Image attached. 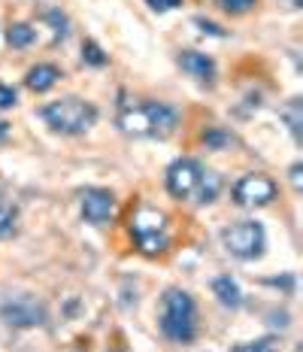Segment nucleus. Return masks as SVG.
Returning a JSON list of instances; mask_svg holds the SVG:
<instances>
[{
	"mask_svg": "<svg viewBox=\"0 0 303 352\" xmlns=\"http://www.w3.org/2000/svg\"><path fill=\"white\" fill-rule=\"evenodd\" d=\"M16 104H19V91L12 85L0 82V109H12Z\"/></svg>",
	"mask_w": 303,
	"mask_h": 352,
	"instance_id": "obj_21",
	"label": "nucleus"
},
{
	"mask_svg": "<svg viewBox=\"0 0 303 352\" xmlns=\"http://www.w3.org/2000/svg\"><path fill=\"white\" fill-rule=\"evenodd\" d=\"M34 40H36V31L27 21H16V25L6 28V46L10 49H27Z\"/></svg>",
	"mask_w": 303,
	"mask_h": 352,
	"instance_id": "obj_14",
	"label": "nucleus"
},
{
	"mask_svg": "<svg viewBox=\"0 0 303 352\" xmlns=\"http://www.w3.org/2000/svg\"><path fill=\"white\" fill-rule=\"evenodd\" d=\"M279 186L264 173H246L243 179H236L234 186V204L243 210H258L267 207V204L276 201Z\"/></svg>",
	"mask_w": 303,
	"mask_h": 352,
	"instance_id": "obj_8",
	"label": "nucleus"
},
{
	"mask_svg": "<svg viewBox=\"0 0 303 352\" xmlns=\"http://www.w3.org/2000/svg\"><path fill=\"white\" fill-rule=\"evenodd\" d=\"M79 212L88 225L94 228H103V225L113 219L115 212V195L109 188H100V186H91L79 195Z\"/></svg>",
	"mask_w": 303,
	"mask_h": 352,
	"instance_id": "obj_9",
	"label": "nucleus"
},
{
	"mask_svg": "<svg viewBox=\"0 0 303 352\" xmlns=\"http://www.w3.org/2000/svg\"><path fill=\"white\" fill-rule=\"evenodd\" d=\"M194 25L201 28L203 34H210V36H227V31L221 25H216V21H210V19H194Z\"/></svg>",
	"mask_w": 303,
	"mask_h": 352,
	"instance_id": "obj_22",
	"label": "nucleus"
},
{
	"mask_svg": "<svg viewBox=\"0 0 303 352\" xmlns=\"http://www.w3.org/2000/svg\"><path fill=\"white\" fill-rule=\"evenodd\" d=\"M10 128H12L10 122H3V119H0V143H3L6 137H10Z\"/></svg>",
	"mask_w": 303,
	"mask_h": 352,
	"instance_id": "obj_26",
	"label": "nucleus"
},
{
	"mask_svg": "<svg viewBox=\"0 0 303 352\" xmlns=\"http://www.w3.org/2000/svg\"><path fill=\"white\" fill-rule=\"evenodd\" d=\"M221 243L236 261H258L267 249V231L258 219H246L221 231Z\"/></svg>",
	"mask_w": 303,
	"mask_h": 352,
	"instance_id": "obj_6",
	"label": "nucleus"
},
{
	"mask_svg": "<svg viewBox=\"0 0 303 352\" xmlns=\"http://www.w3.org/2000/svg\"><path fill=\"white\" fill-rule=\"evenodd\" d=\"M149 3V10L155 12H170V10H176V6H182V0H146Z\"/></svg>",
	"mask_w": 303,
	"mask_h": 352,
	"instance_id": "obj_23",
	"label": "nucleus"
},
{
	"mask_svg": "<svg viewBox=\"0 0 303 352\" xmlns=\"http://www.w3.org/2000/svg\"><path fill=\"white\" fill-rule=\"evenodd\" d=\"M46 19L52 21V25H55V34H58V36H61V40H64V36H67V19H64L61 12H49Z\"/></svg>",
	"mask_w": 303,
	"mask_h": 352,
	"instance_id": "obj_24",
	"label": "nucleus"
},
{
	"mask_svg": "<svg viewBox=\"0 0 303 352\" xmlns=\"http://www.w3.org/2000/svg\"><path fill=\"white\" fill-rule=\"evenodd\" d=\"M218 6L227 16H246V12H252L258 6V0H218Z\"/></svg>",
	"mask_w": 303,
	"mask_h": 352,
	"instance_id": "obj_18",
	"label": "nucleus"
},
{
	"mask_svg": "<svg viewBox=\"0 0 303 352\" xmlns=\"http://www.w3.org/2000/svg\"><path fill=\"white\" fill-rule=\"evenodd\" d=\"M176 64H179V70L182 73H188L194 82H201V85H212L216 82V61H212L206 52H201V49H182L179 58H176Z\"/></svg>",
	"mask_w": 303,
	"mask_h": 352,
	"instance_id": "obj_10",
	"label": "nucleus"
},
{
	"mask_svg": "<svg viewBox=\"0 0 303 352\" xmlns=\"http://www.w3.org/2000/svg\"><path fill=\"white\" fill-rule=\"evenodd\" d=\"M201 143L206 146V149H212V152H221V149H227V146H234V134L227 128L210 124V128L201 131Z\"/></svg>",
	"mask_w": 303,
	"mask_h": 352,
	"instance_id": "obj_15",
	"label": "nucleus"
},
{
	"mask_svg": "<svg viewBox=\"0 0 303 352\" xmlns=\"http://www.w3.org/2000/svg\"><path fill=\"white\" fill-rule=\"evenodd\" d=\"M285 122H288V128H291V134H294V140H300V124H303V119H300V100L294 98L291 104H288V109H285Z\"/></svg>",
	"mask_w": 303,
	"mask_h": 352,
	"instance_id": "obj_20",
	"label": "nucleus"
},
{
	"mask_svg": "<svg viewBox=\"0 0 303 352\" xmlns=\"http://www.w3.org/2000/svg\"><path fill=\"white\" fill-rule=\"evenodd\" d=\"M212 295H216V300L225 310H240L243 307V289L231 274H221L212 280Z\"/></svg>",
	"mask_w": 303,
	"mask_h": 352,
	"instance_id": "obj_12",
	"label": "nucleus"
},
{
	"mask_svg": "<svg viewBox=\"0 0 303 352\" xmlns=\"http://www.w3.org/2000/svg\"><path fill=\"white\" fill-rule=\"evenodd\" d=\"M43 122L61 137H82L98 124V107L85 98H61L40 109Z\"/></svg>",
	"mask_w": 303,
	"mask_h": 352,
	"instance_id": "obj_3",
	"label": "nucleus"
},
{
	"mask_svg": "<svg viewBox=\"0 0 303 352\" xmlns=\"http://www.w3.org/2000/svg\"><path fill=\"white\" fill-rule=\"evenodd\" d=\"M109 352H128V349H109Z\"/></svg>",
	"mask_w": 303,
	"mask_h": 352,
	"instance_id": "obj_28",
	"label": "nucleus"
},
{
	"mask_svg": "<svg viewBox=\"0 0 303 352\" xmlns=\"http://www.w3.org/2000/svg\"><path fill=\"white\" fill-rule=\"evenodd\" d=\"M179 124V109L164 100H146V104H124L118 113V128L128 137H170Z\"/></svg>",
	"mask_w": 303,
	"mask_h": 352,
	"instance_id": "obj_1",
	"label": "nucleus"
},
{
	"mask_svg": "<svg viewBox=\"0 0 303 352\" xmlns=\"http://www.w3.org/2000/svg\"><path fill=\"white\" fill-rule=\"evenodd\" d=\"M218 192H221V176L216 170H203L201 186H197V192H194V201L201 204V207H206V204L216 201Z\"/></svg>",
	"mask_w": 303,
	"mask_h": 352,
	"instance_id": "obj_13",
	"label": "nucleus"
},
{
	"mask_svg": "<svg viewBox=\"0 0 303 352\" xmlns=\"http://www.w3.org/2000/svg\"><path fill=\"white\" fill-rule=\"evenodd\" d=\"M131 237H134L137 249L149 258H158V255L167 252L170 237H167V216L155 207H139L134 216H131Z\"/></svg>",
	"mask_w": 303,
	"mask_h": 352,
	"instance_id": "obj_5",
	"label": "nucleus"
},
{
	"mask_svg": "<svg viewBox=\"0 0 303 352\" xmlns=\"http://www.w3.org/2000/svg\"><path fill=\"white\" fill-rule=\"evenodd\" d=\"M203 170L206 167L197 158H176L164 173V186H167L170 197H176V201H191L197 186H201Z\"/></svg>",
	"mask_w": 303,
	"mask_h": 352,
	"instance_id": "obj_7",
	"label": "nucleus"
},
{
	"mask_svg": "<svg viewBox=\"0 0 303 352\" xmlns=\"http://www.w3.org/2000/svg\"><path fill=\"white\" fill-rule=\"evenodd\" d=\"M288 3H291V10H300V6H303V0H288Z\"/></svg>",
	"mask_w": 303,
	"mask_h": 352,
	"instance_id": "obj_27",
	"label": "nucleus"
},
{
	"mask_svg": "<svg viewBox=\"0 0 303 352\" xmlns=\"http://www.w3.org/2000/svg\"><path fill=\"white\" fill-rule=\"evenodd\" d=\"M234 352H279V346H276V337H261V340H252V343H240V346H234Z\"/></svg>",
	"mask_w": 303,
	"mask_h": 352,
	"instance_id": "obj_19",
	"label": "nucleus"
},
{
	"mask_svg": "<svg viewBox=\"0 0 303 352\" xmlns=\"http://www.w3.org/2000/svg\"><path fill=\"white\" fill-rule=\"evenodd\" d=\"M64 79V73L58 64H49V61H40V64H34L31 70L25 73V88L27 91H34V94H46L52 91L58 82Z\"/></svg>",
	"mask_w": 303,
	"mask_h": 352,
	"instance_id": "obj_11",
	"label": "nucleus"
},
{
	"mask_svg": "<svg viewBox=\"0 0 303 352\" xmlns=\"http://www.w3.org/2000/svg\"><path fill=\"white\" fill-rule=\"evenodd\" d=\"M19 231V210L16 204L0 201V240H10Z\"/></svg>",
	"mask_w": 303,
	"mask_h": 352,
	"instance_id": "obj_16",
	"label": "nucleus"
},
{
	"mask_svg": "<svg viewBox=\"0 0 303 352\" xmlns=\"http://www.w3.org/2000/svg\"><path fill=\"white\" fill-rule=\"evenodd\" d=\"M82 64H88V67H106L109 55L103 52V49L94 40H85L82 43Z\"/></svg>",
	"mask_w": 303,
	"mask_h": 352,
	"instance_id": "obj_17",
	"label": "nucleus"
},
{
	"mask_svg": "<svg viewBox=\"0 0 303 352\" xmlns=\"http://www.w3.org/2000/svg\"><path fill=\"white\" fill-rule=\"evenodd\" d=\"M158 328L176 346H188L197 337V300L179 285H170L161 298Z\"/></svg>",
	"mask_w": 303,
	"mask_h": 352,
	"instance_id": "obj_2",
	"label": "nucleus"
},
{
	"mask_svg": "<svg viewBox=\"0 0 303 352\" xmlns=\"http://www.w3.org/2000/svg\"><path fill=\"white\" fill-rule=\"evenodd\" d=\"M300 173H303V164H291V170H288V176H291V186L300 192Z\"/></svg>",
	"mask_w": 303,
	"mask_h": 352,
	"instance_id": "obj_25",
	"label": "nucleus"
},
{
	"mask_svg": "<svg viewBox=\"0 0 303 352\" xmlns=\"http://www.w3.org/2000/svg\"><path fill=\"white\" fill-rule=\"evenodd\" d=\"M46 300L36 298L34 292H10L0 298V322L12 331H34L46 325Z\"/></svg>",
	"mask_w": 303,
	"mask_h": 352,
	"instance_id": "obj_4",
	"label": "nucleus"
}]
</instances>
